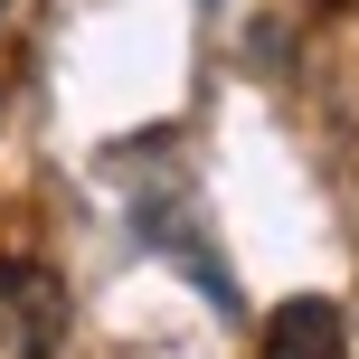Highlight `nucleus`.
<instances>
[{
	"label": "nucleus",
	"instance_id": "20e7f679",
	"mask_svg": "<svg viewBox=\"0 0 359 359\" xmlns=\"http://www.w3.org/2000/svg\"><path fill=\"white\" fill-rule=\"evenodd\" d=\"M0 10H10V0H0Z\"/></svg>",
	"mask_w": 359,
	"mask_h": 359
},
{
	"label": "nucleus",
	"instance_id": "7ed1b4c3",
	"mask_svg": "<svg viewBox=\"0 0 359 359\" xmlns=\"http://www.w3.org/2000/svg\"><path fill=\"white\" fill-rule=\"evenodd\" d=\"M322 10H359V0H322Z\"/></svg>",
	"mask_w": 359,
	"mask_h": 359
},
{
	"label": "nucleus",
	"instance_id": "f257e3e1",
	"mask_svg": "<svg viewBox=\"0 0 359 359\" xmlns=\"http://www.w3.org/2000/svg\"><path fill=\"white\" fill-rule=\"evenodd\" d=\"M67 341V274L48 265H0V359H48Z\"/></svg>",
	"mask_w": 359,
	"mask_h": 359
},
{
	"label": "nucleus",
	"instance_id": "f03ea898",
	"mask_svg": "<svg viewBox=\"0 0 359 359\" xmlns=\"http://www.w3.org/2000/svg\"><path fill=\"white\" fill-rule=\"evenodd\" d=\"M255 359H350V322L331 293H293L284 312L265 322V350Z\"/></svg>",
	"mask_w": 359,
	"mask_h": 359
},
{
	"label": "nucleus",
	"instance_id": "39448f33",
	"mask_svg": "<svg viewBox=\"0 0 359 359\" xmlns=\"http://www.w3.org/2000/svg\"><path fill=\"white\" fill-rule=\"evenodd\" d=\"M208 10H217V0H208Z\"/></svg>",
	"mask_w": 359,
	"mask_h": 359
}]
</instances>
